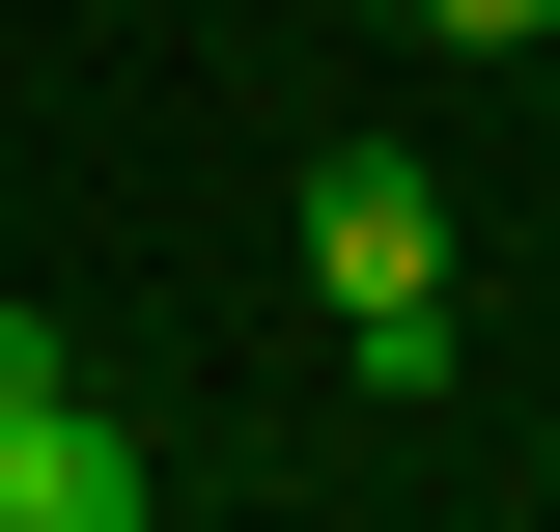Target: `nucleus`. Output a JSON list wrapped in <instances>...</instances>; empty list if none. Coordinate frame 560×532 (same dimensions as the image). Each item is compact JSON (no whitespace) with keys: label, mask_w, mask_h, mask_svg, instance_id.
<instances>
[{"label":"nucleus","mask_w":560,"mask_h":532,"mask_svg":"<svg viewBox=\"0 0 560 532\" xmlns=\"http://www.w3.org/2000/svg\"><path fill=\"white\" fill-rule=\"evenodd\" d=\"M308 309H337L364 393H448V197H420L393 140H337V169H308Z\"/></svg>","instance_id":"1"},{"label":"nucleus","mask_w":560,"mask_h":532,"mask_svg":"<svg viewBox=\"0 0 560 532\" xmlns=\"http://www.w3.org/2000/svg\"><path fill=\"white\" fill-rule=\"evenodd\" d=\"M140 505H168V476H140V420H113V393H57L28 449H0V532H140Z\"/></svg>","instance_id":"2"},{"label":"nucleus","mask_w":560,"mask_h":532,"mask_svg":"<svg viewBox=\"0 0 560 532\" xmlns=\"http://www.w3.org/2000/svg\"><path fill=\"white\" fill-rule=\"evenodd\" d=\"M420 57H560V0H393Z\"/></svg>","instance_id":"3"},{"label":"nucleus","mask_w":560,"mask_h":532,"mask_svg":"<svg viewBox=\"0 0 560 532\" xmlns=\"http://www.w3.org/2000/svg\"><path fill=\"white\" fill-rule=\"evenodd\" d=\"M57 393H84V336H57V309H0V449H28Z\"/></svg>","instance_id":"4"}]
</instances>
